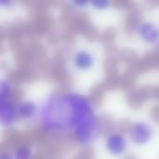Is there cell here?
<instances>
[{
  "label": "cell",
  "instance_id": "6da1fadb",
  "mask_svg": "<svg viewBox=\"0 0 159 159\" xmlns=\"http://www.w3.org/2000/svg\"><path fill=\"white\" fill-rule=\"evenodd\" d=\"M96 116L94 106L86 96L67 91L48 97L39 107L37 118L46 133L74 135Z\"/></svg>",
  "mask_w": 159,
  "mask_h": 159
},
{
  "label": "cell",
  "instance_id": "7a4b0ae2",
  "mask_svg": "<svg viewBox=\"0 0 159 159\" xmlns=\"http://www.w3.org/2000/svg\"><path fill=\"white\" fill-rule=\"evenodd\" d=\"M128 137L134 144L143 146L152 141L154 137V129L147 122L136 121L129 127Z\"/></svg>",
  "mask_w": 159,
  "mask_h": 159
},
{
  "label": "cell",
  "instance_id": "3957f363",
  "mask_svg": "<svg viewBox=\"0 0 159 159\" xmlns=\"http://www.w3.org/2000/svg\"><path fill=\"white\" fill-rule=\"evenodd\" d=\"M104 146L111 156L122 157L128 148V139L120 132H111L105 138Z\"/></svg>",
  "mask_w": 159,
  "mask_h": 159
},
{
  "label": "cell",
  "instance_id": "277c9868",
  "mask_svg": "<svg viewBox=\"0 0 159 159\" xmlns=\"http://www.w3.org/2000/svg\"><path fill=\"white\" fill-rule=\"evenodd\" d=\"M137 35L142 41L148 45L159 43V26L153 21H142L136 26Z\"/></svg>",
  "mask_w": 159,
  "mask_h": 159
},
{
  "label": "cell",
  "instance_id": "5b68a950",
  "mask_svg": "<svg viewBox=\"0 0 159 159\" xmlns=\"http://www.w3.org/2000/svg\"><path fill=\"white\" fill-rule=\"evenodd\" d=\"M95 62L96 59L94 54L87 48H80L73 55V64L75 68L79 71L91 69L95 65Z\"/></svg>",
  "mask_w": 159,
  "mask_h": 159
},
{
  "label": "cell",
  "instance_id": "8992f818",
  "mask_svg": "<svg viewBox=\"0 0 159 159\" xmlns=\"http://www.w3.org/2000/svg\"><path fill=\"white\" fill-rule=\"evenodd\" d=\"M17 117L23 120H32L38 117L39 107L32 100L24 99L16 104Z\"/></svg>",
  "mask_w": 159,
  "mask_h": 159
},
{
  "label": "cell",
  "instance_id": "52a82bcc",
  "mask_svg": "<svg viewBox=\"0 0 159 159\" xmlns=\"http://www.w3.org/2000/svg\"><path fill=\"white\" fill-rule=\"evenodd\" d=\"M17 117L16 104L11 101L0 102V124L3 128L12 127Z\"/></svg>",
  "mask_w": 159,
  "mask_h": 159
},
{
  "label": "cell",
  "instance_id": "ba28073f",
  "mask_svg": "<svg viewBox=\"0 0 159 159\" xmlns=\"http://www.w3.org/2000/svg\"><path fill=\"white\" fill-rule=\"evenodd\" d=\"M12 86L8 80L2 79L0 82V102L11 101Z\"/></svg>",
  "mask_w": 159,
  "mask_h": 159
},
{
  "label": "cell",
  "instance_id": "9c48e42d",
  "mask_svg": "<svg viewBox=\"0 0 159 159\" xmlns=\"http://www.w3.org/2000/svg\"><path fill=\"white\" fill-rule=\"evenodd\" d=\"M13 157L14 159H33V152L29 146L22 145L16 149Z\"/></svg>",
  "mask_w": 159,
  "mask_h": 159
},
{
  "label": "cell",
  "instance_id": "30bf717a",
  "mask_svg": "<svg viewBox=\"0 0 159 159\" xmlns=\"http://www.w3.org/2000/svg\"><path fill=\"white\" fill-rule=\"evenodd\" d=\"M89 7H91L94 9L104 10L110 7L111 2L107 0H100V1H90V2L89 1Z\"/></svg>",
  "mask_w": 159,
  "mask_h": 159
},
{
  "label": "cell",
  "instance_id": "8fae6325",
  "mask_svg": "<svg viewBox=\"0 0 159 159\" xmlns=\"http://www.w3.org/2000/svg\"><path fill=\"white\" fill-rule=\"evenodd\" d=\"M72 5L75 8H79V9H83V8H86V7H89V2H82V1H75V2H72Z\"/></svg>",
  "mask_w": 159,
  "mask_h": 159
},
{
  "label": "cell",
  "instance_id": "7c38bea8",
  "mask_svg": "<svg viewBox=\"0 0 159 159\" xmlns=\"http://www.w3.org/2000/svg\"><path fill=\"white\" fill-rule=\"evenodd\" d=\"M0 159H14V157H13V154H10V153H4V154L1 156V158Z\"/></svg>",
  "mask_w": 159,
  "mask_h": 159
}]
</instances>
